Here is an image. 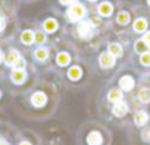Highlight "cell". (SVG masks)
<instances>
[{
	"label": "cell",
	"mask_w": 150,
	"mask_h": 145,
	"mask_svg": "<svg viewBox=\"0 0 150 145\" xmlns=\"http://www.w3.org/2000/svg\"><path fill=\"white\" fill-rule=\"evenodd\" d=\"M66 15H68V19H69V21L77 22V21H81V19L87 15V9H86V6L81 5V3H74V5H71V8L68 9Z\"/></svg>",
	"instance_id": "cell-1"
},
{
	"label": "cell",
	"mask_w": 150,
	"mask_h": 145,
	"mask_svg": "<svg viewBox=\"0 0 150 145\" xmlns=\"http://www.w3.org/2000/svg\"><path fill=\"white\" fill-rule=\"evenodd\" d=\"M94 33V28L91 25V22H80L78 25V34L83 39H90Z\"/></svg>",
	"instance_id": "cell-2"
},
{
	"label": "cell",
	"mask_w": 150,
	"mask_h": 145,
	"mask_svg": "<svg viewBox=\"0 0 150 145\" xmlns=\"http://www.w3.org/2000/svg\"><path fill=\"white\" fill-rule=\"evenodd\" d=\"M99 64H100L102 68H110V67L115 65V56H112L109 52H105V53L100 55V58H99Z\"/></svg>",
	"instance_id": "cell-3"
},
{
	"label": "cell",
	"mask_w": 150,
	"mask_h": 145,
	"mask_svg": "<svg viewBox=\"0 0 150 145\" xmlns=\"http://www.w3.org/2000/svg\"><path fill=\"white\" fill-rule=\"evenodd\" d=\"M119 88H121L122 90H125V92H129V90L134 88V79H132L131 76H124V77H121V80H119Z\"/></svg>",
	"instance_id": "cell-4"
},
{
	"label": "cell",
	"mask_w": 150,
	"mask_h": 145,
	"mask_svg": "<svg viewBox=\"0 0 150 145\" xmlns=\"http://www.w3.org/2000/svg\"><path fill=\"white\" fill-rule=\"evenodd\" d=\"M21 59V55H19V52L18 50H9L8 52V55H6V64L9 65V67H15L16 65V62Z\"/></svg>",
	"instance_id": "cell-5"
},
{
	"label": "cell",
	"mask_w": 150,
	"mask_h": 145,
	"mask_svg": "<svg viewBox=\"0 0 150 145\" xmlns=\"http://www.w3.org/2000/svg\"><path fill=\"white\" fill-rule=\"evenodd\" d=\"M31 102H33V105H35V107H43V105H46V102H47V96H46L43 92H35V93L33 95V98H31Z\"/></svg>",
	"instance_id": "cell-6"
},
{
	"label": "cell",
	"mask_w": 150,
	"mask_h": 145,
	"mask_svg": "<svg viewBox=\"0 0 150 145\" xmlns=\"http://www.w3.org/2000/svg\"><path fill=\"white\" fill-rule=\"evenodd\" d=\"M25 79H27V74H25V71H24V70H18V68H15V70L12 71V82H13V83L21 85V83L25 82Z\"/></svg>",
	"instance_id": "cell-7"
},
{
	"label": "cell",
	"mask_w": 150,
	"mask_h": 145,
	"mask_svg": "<svg viewBox=\"0 0 150 145\" xmlns=\"http://www.w3.org/2000/svg\"><path fill=\"white\" fill-rule=\"evenodd\" d=\"M127 111H128V105H127L125 102H122V101L115 102V107H113V114H115L116 117H124V116L127 114Z\"/></svg>",
	"instance_id": "cell-8"
},
{
	"label": "cell",
	"mask_w": 150,
	"mask_h": 145,
	"mask_svg": "<svg viewBox=\"0 0 150 145\" xmlns=\"http://www.w3.org/2000/svg\"><path fill=\"white\" fill-rule=\"evenodd\" d=\"M113 12V6L109 3V2H103L99 5V14L100 17H110Z\"/></svg>",
	"instance_id": "cell-9"
},
{
	"label": "cell",
	"mask_w": 150,
	"mask_h": 145,
	"mask_svg": "<svg viewBox=\"0 0 150 145\" xmlns=\"http://www.w3.org/2000/svg\"><path fill=\"white\" fill-rule=\"evenodd\" d=\"M102 135L99 133V132H90L88 133V136H87V142H88V145H100L102 144Z\"/></svg>",
	"instance_id": "cell-10"
},
{
	"label": "cell",
	"mask_w": 150,
	"mask_h": 145,
	"mask_svg": "<svg viewBox=\"0 0 150 145\" xmlns=\"http://www.w3.org/2000/svg\"><path fill=\"white\" fill-rule=\"evenodd\" d=\"M68 77L71 79V80H80L81 77H83V71H81V68L80 67H71L69 68V71H68Z\"/></svg>",
	"instance_id": "cell-11"
},
{
	"label": "cell",
	"mask_w": 150,
	"mask_h": 145,
	"mask_svg": "<svg viewBox=\"0 0 150 145\" xmlns=\"http://www.w3.org/2000/svg\"><path fill=\"white\" fill-rule=\"evenodd\" d=\"M43 27H44V31H46V33H54V31L57 30V21L53 19V18H47V19L44 21Z\"/></svg>",
	"instance_id": "cell-12"
},
{
	"label": "cell",
	"mask_w": 150,
	"mask_h": 145,
	"mask_svg": "<svg viewBox=\"0 0 150 145\" xmlns=\"http://www.w3.org/2000/svg\"><path fill=\"white\" fill-rule=\"evenodd\" d=\"M147 120H149V116H147V113H144V111H138V113L134 116V123H135L137 126H144V124L147 123Z\"/></svg>",
	"instance_id": "cell-13"
},
{
	"label": "cell",
	"mask_w": 150,
	"mask_h": 145,
	"mask_svg": "<svg viewBox=\"0 0 150 145\" xmlns=\"http://www.w3.org/2000/svg\"><path fill=\"white\" fill-rule=\"evenodd\" d=\"M147 30V21L144 18H138L134 22V31L135 33H144Z\"/></svg>",
	"instance_id": "cell-14"
},
{
	"label": "cell",
	"mask_w": 150,
	"mask_h": 145,
	"mask_svg": "<svg viewBox=\"0 0 150 145\" xmlns=\"http://www.w3.org/2000/svg\"><path fill=\"white\" fill-rule=\"evenodd\" d=\"M21 42H22L24 45H33V43L35 42V40H34V33L30 31V30L22 31V34H21Z\"/></svg>",
	"instance_id": "cell-15"
},
{
	"label": "cell",
	"mask_w": 150,
	"mask_h": 145,
	"mask_svg": "<svg viewBox=\"0 0 150 145\" xmlns=\"http://www.w3.org/2000/svg\"><path fill=\"white\" fill-rule=\"evenodd\" d=\"M69 61H71V56H69L66 52H60V53H57V56H56V62H57L59 67H65V65H68Z\"/></svg>",
	"instance_id": "cell-16"
},
{
	"label": "cell",
	"mask_w": 150,
	"mask_h": 145,
	"mask_svg": "<svg viewBox=\"0 0 150 145\" xmlns=\"http://www.w3.org/2000/svg\"><path fill=\"white\" fill-rule=\"evenodd\" d=\"M112 56H115V58H118V56H121L122 55V46L119 45V43H110L109 45V50H108Z\"/></svg>",
	"instance_id": "cell-17"
},
{
	"label": "cell",
	"mask_w": 150,
	"mask_h": 145,
	"mask_svg": "<svg viewBox=\"0 0 150 145\" xmlns=\"http://www.w3.org/2000/svg\"><path fill=\"white\" fill-rule=\"evenodd\" d=\"M108 99L110 102H119L122 99V92L118 90V89H110L109 93H108Z\"/></svg>",
	"instance_id": "cell-18"
},
{
	"label": "cell",
	"mask_w": 150,
	"mask_h": 145,
	"mask_svg": "<svg viewBox=\"0 0 150 145\" xmlns=\"http://www.w3.org/2000/svg\"><path fill=\"white\" fill-rule=\"evenodd\" d=\"M34 56L37 61H46L49 58V50L46 47H38L35 52H34Z\"/></svg>",
	"instance_id": "cell-19"
},
{
	"label": "cell",
	"mask_w": 150,
	"mask_h": 145,
	"mask_svg": "<svg viewBox=\"0 0 150 145\" xmlns=\"http://www.w3.org/2000/svg\"><path fill=\"white\" fill-rule=\"evenodd\" d=\"M134 49H135V52H138V53H144V52H147L149 46H147V43H146L143 39H140V40H137V42L134 43Z\"/></svg>",
	"instance_id": "cell-20"
},
{
	"label": "cell",
	"mask_w": 150,
	"mask_h": 145,
	"mask_svg": "<svg viewBox=\"0 0 150 145\" xmlns=\"http://www.w3.org/2000/svg\"><path fill=\"white\" fill-rule=\"evenodd\" d=\"M138 99H140L141 102H144V104L150 102V89H147V88L140 89V92H138Z\"/></svg>",
	"instance_id": "cell-21"
},
{
	"label": "cell",
	"mask_w": 150,
	"mask_h": 145,
	"mask_svg": "<svg viewBox=\"0 0 150 145\" xmlns=\"http://www.w3.org/2000/svg\"><path fill=\"white\" fill-rule=\"evenodd\" d=\"M116 22L119 25H127L129 22V14L128 12H119L116 17Z\"/></svg>",
	"instance_id": "cell-22"
},
{
	"label": "cell",
	"mask_w": 150,
	"mask_h": 145,
	"mask_svg": "<svg viewBox=\"0 0 150 145\" xmlns=\"http://www.w3.org/2000/svg\"><path fill=\"white\" fill-rule=\"evenodd\" d=\"M140 62H141L143 65H150V53H149V52L141 53V56H140Z\"/></svg>",
	"instance_id": "cell-23"
},
{
	"label": "cell",
	"mask_w": 150,
	"mask_h": 145,
	"mask_svg": "<svg viewBox=\"0 0 150 145\" xmlns=\"http://www.w3.org/2000/svg\"><path fill=\"white\" fill-rule=\"evenodd\" d=\"M34 40H35L37 43H44V42H46V36H44V33L37 31V33L34 34Z\"/></svg>",
	"instance_id": "cell-24"
},
{
	"label": "cell",
	"mask_w": 150,
	"mask_h": 145,
	"mask_svg": "<svg viewBox=\"0 0 150 145\" xmlns=\"http://www.w3.org/2000/svg\"><path fill=\"white\" fill-rule=\"evenodd\" d=\"M25 65H27V64H25V61H24V59L21 58V59H19L18 62H16L15 68H18V70H24V68H25Z\"/></svg>",
	"instance_id": "cell-25"
},
{
	"label": "cell",
	"mask_w": 150,
	"mask_h": 145,
	"mask_svg": "<svg viewBox=\"0 0 150 145\" xmlns=\"http://www.w3.org/2000/svg\"><path fill=\"white\" fill-rule=\"evenodd\" d=\"M143 40L147 43V46H150V31H147L146 34H144V37H143Z\"/></svg>",
	"instance_id": "cell-26"
},
{
	"label": "cell",
	"mask_w": 150,
	"mask_h": 145,
	"mask_svg": "<svg viewBox=\"0 0 150 145\" xmlns=\"http://www.w3.org/2000/svg\"><path fill=\"white\" fill-rule=\"evenodd\" d=\"M143 136H144V139H147V141H150V129H149V130H146V132L143 133Z\"/></svg>",
	"instance_id": "cell-27"
},
{
	"label": "cell",
	"mask_w": 150,
	"mask_h": 145,
	"mask_svg": "<svg viewBox=\"0 0 150 145\" xmlns=\"http://www.w3.org/2000/svg\"><path fill=\"white\" fill-rule=\"evenodd\" d=\"M5 30V19L0 17V31H3Z\"/></svg>",
	"instance_id": "cell-28"
},
{
	"label": "cell",
	"mask_w": 150,
	"mask_h": 145,
	"mask_svg": "<svg viewBox=\"0 0 150 145\" xmlns=\"http://www.w3.org/2000/svg\"><path fill=\"white\" fill-rule=\"evenodd\" d=\"M59 2L62 5H69V3H72V0H59Z\"/></svg>",
	"instance_id": "cell-29"
},
{
	"label": "cell",
	"mask_w": 150,
	"mask_h": 145,
	"mask_svg": "<svg viewBox=\"0 0 150 145\" xmlns=\"http://www.w3.org/2000/svg\"><path fill=\"white\" fill-rule=\"evenodd\" d=\"M19 145H31V144H30V142H27V141H22Z\"/></svg>",
	"instance_id": "cell-30"
},
{
	"label": "cell",
	"mask_w": 150,
	"mask_h": 145,
	"mask_svg": "<svg viewBox=\"0 0 150 145\" xmlns=\"http://www.w3.org/2000/svg\"><path fill=\"white\" fill-rule=\"evenodd\" d=\"M2 61H3V52L0 50V62H2Z\"/></svg>",
	"instance_id": "cell-31"
},
{
	"label": "cell",
	"mask_w": 150,
	"mask_h": 145,
	"mask_svg": "<svg viewBox=\"0 0 150 145\" xmlns=\"http://www.w3.org/2000/svg\"><path fill=\"white\" fill-rule=\"evenodd\" d=\"M0 145H8V144H6L5 141H0Z\"/></svg>",
	"instance_id": "cell-32"
},
{
	"label": "cell",
	"mask_w": 150,
	"mask_h": 145,
	"mask_svg": "<svg viewBox=\"0 0 150 145\" xmlns=\"http://www.w3.org/2000/svg\"><path fill=\"white\" fill-rule=\"evenodd\" d=\"M88 2H97V0H88Z\"/></svg>",
	"instance_id": "cell-33"
},
{
	"label": "cell",
	"mask_w": 150,
	"mask_h": 145,
	"mask_svg": "<svg viewBox=\"0 0 150 145\" xmlns=\"http://www.w3.org/2000/svg\"><path fill=\"white\" fill-rule=\"evenodd\" d=\"M147 3H149V6H150V0H147Z\"/></svg>",
	"instance_id": "cell-34"
},
{
	"label": "cell",
	"mask_w": 150,
	"mask_h": 145,
	"mask_svg": "<svg viewBox=\"0 0 150 145\" xmlns=\"http://www.w3.org/2000/svg\"><path fill=\"white\" fill-rule=\"evenodd\" d=\"M0 96H2V92H0Z\"/></svg>",
	"instance_id": "cell-35"
},
{
	"label": "cell",
	"mask_w": 150,
	"mask_h": 145,
	"mask_svg": "<svg viewBox=\"0 0 150 145\" xmlns=\"http://www.w3.org/2000/svg\"><path fill=\"white\" fill-rule=\"evenodd\" d=\"M72 2H75V0H72Z\"/></svg>",
	"instance_id": "cell-36"
}]
</instances>
